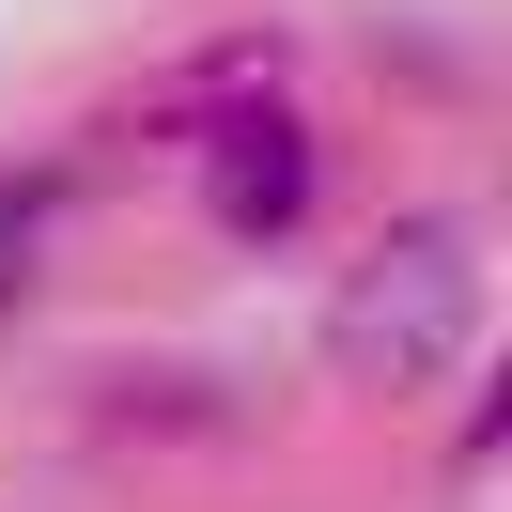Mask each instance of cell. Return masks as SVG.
<instances>
[{"mask_svg":"<svg viewBox=\"0 0 512 512\" xmlns=\"http://www.w3.org/2000/svg\"><path fill=\"white\" fill-rule=\"evenodd\" d=\"M481 342V218H388L373 249L342 264V295H326V373L342 388H388V404H419V388H450Z\"/></svg>","mask_w":512,"mask_h":512,"instance_id":"cell-1","label":"cell"},{"mask_svg":"<svg viewBox=\"0 0 512 512\" xmlns=\"http://www.w3.org/2000/svg\"><path fill=\"white\" fill-rule=\"evenodd\" d=\"M311 187H326V156H311L295 109H233V125L202 140V202H218V233H249V249H280V233L311 218Z\"/></svg>","mask_w":512,"mask_h":512,"instance_id":"cell-2","label":"cell"}]
</instances>
